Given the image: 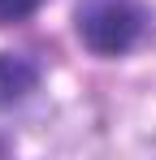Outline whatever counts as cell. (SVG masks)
<instances>
[{
	"label": "cell",
	"instance_id": "cell-1",
	"mask_svg": "<svg viewBox=\"0 0 156 160\" xmlns=\"http://www.w3.org/2000/svg\"><path fill=\"white\" fill-rule=\"evenodd\" d=\"M78 39L100 56H122L130 52L143 30H148V9L139 0H78L74 9Z\"/></svg>",
	"mask_w": 156,
	"mask_h": 160
},
{
	"label": "cell",
	"instance_id": "cell-2",
	"mask_svg": "<svg viewBox=\"0 0 156 160\" xmlns=\"http://www.w3.org/2000/svg\"><path fill=\"white\" fill-rule=\"evenodd\" d=\"M44 0H0V22H18V18H30Z\"/></svg>",
	"mask_w": 156,
	"mask_h": 160
}]
</instances>
